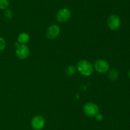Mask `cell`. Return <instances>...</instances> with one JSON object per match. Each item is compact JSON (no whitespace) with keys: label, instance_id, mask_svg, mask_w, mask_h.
Here are the masks:
<instances>
[{"label":"cell","instance_id":"6da1fadb","mask_svg":"<svg viewBox=\"0 0 130 130\" xmlns=\"http://www.w3.org/2000/svg\"><path fill=\"white\" fill-rule=\"evenodd\" d=\"M77 69L79 72L84 76H90L93 72V65L86 60L79 61L77 64Z\"/></svg>","mask_w":130,"mask_h":130},{"label":"cell","instance_id":"7a4b0ae2","mask_svg":"<svg viewBox=\"0 0 130 130\" xmlns=\"http://www.w3.org/2000/svg\"><path fill=\"white\" fill-rule=\"evenodd\" d=\"M17 47L16 54L20 59H25L29 55V48L27 46L19 43H15Z\"/></svg>","mask_w":130,"mask_h":130},{"label":"cell","instance_id":"3957f363","mask_svg":"<svg viewBox=\"0 0 130 130\" xmlns=\"http://www.w3.org/2000/svg\"><path fill=\"white\" fill-rule=\"evenodd\" d=\"M83 110L88 117H94L99 113V108L93 103H87L84 105Z\"/></svg>","mask_w":130,"mask_h":130},{"label":"cell","instance_id":"277c9868","mask_svg":"<svg viewBox=\"0 0 130 130\" xmlns=\"http://www.w3.org/2000/svg\"><path fill=\"white\" fill-rule=\"evenodd\" d=\"M107 25L112 31H116L121 26V19L116 14L110 15L107 20Z\"/></svg>","mask_w":130,"mask_h":130},{"label":"cell","instance_id":"5b68a950","mask_svg":"<svg viewBox=\"0 0 130 130\" xmlns=\"http://www.w3.org/2000/svg\"><path fill=\"white\" fill-rule=\"evenodd\" d=\"M71 16V12L70 10L67 8H64L58 11L56 15V19L58 22H65L70 19Z\"/></svg>","mask_w":130,"mask_h":130},{"label":"cell","instance_id":"8992f818","mask_svg":"<svg viewBox=\"0 0 130 130\" xmlns=\"http://www.w3.org/2000/svg\"><path fill=\"white\" fill-rule=\"evenodd\" d=\"M95 70L100 73H105L109 69V63L104 59H97L95 62Z\"/></svg>","mask_w":130,"mask_h":130},{"label":"cell","instance_id":"52a82bcc","mask_svg":"<svg viewBox=\"0 0 130 130\" xmlns=\"http://www.w3.org/2000/svg\"><path fill=\"white\" fill-rule=\"evenodd\" d=\"M45 124V120L44 117L41 115L34 117L31 121L32 127L34 130H41L43 128Z\"/></svg>","mask_w":130,"mask_h":130},{"label":"cell","instance_id":"ba28073f","mask_svg":"<svg viewBox=\"0 0 130 130\" xmlns=\"http://www.w3.org/2000/svg\"><path fill=\"white\" fill-rule=\"evenodd\" d=\"M60 29L57 25H52L48 28L46 31V36L48 39L53 40L57 38L60 34Z\"/></svg>","mask_w":130,"mask_h":130},{"label":"cell","instance_id":"9c48e42d","mask_svg":"<svg viewBox=\"0 0 130 130\" xmlns=\"http://www.w3.org/2000/svg\"><path fill=\"white\" fill-rule=\"evenodd\" d=\"M30 40V36L26 33H22L18 36V41L21 44H25L27 43Z\"/></svg>","mask_w":130,"mask_h":130},{"label":"cell","instance_id":"30bf717a","mask_svg":"<svg viewBox=\"0 0 130 130\" xmlns=\"http://www.w3.org/2000/svg\"><path fill=\"white\" fill-rule=\"evenodd\" d=\"M109 78L112 81H114L118 78V72L115 69H111L109 72Z\"/></svg>","mask_w":130,"mask_h":130},{"label":"cell","instance_id":"8fae6325","mask_svg":"<svg viewBox=\"0 0 130 130\" xmlns=\"http://www.w3.org/2000/svg\"><path fill=\"white\" fill-rule=\"evenodd\" d=\"M10 5L9 0H0V10L6 9Z\"/></svg>","mask_w":130,"mask_h":130},{"label":"cell","instance_id":"7c38bea8","mask_svg":"<svg viewBox=\"0 0 130 130\" xmlns=\"http://www.w3.org/2000/svg\"><path fill=\"white\" fill-rule=\"evenodd\" d=\"M67 74L69 76H72L75 72V68L74 66H70L67 69Z\"/></svg>","mask_w":130,"mask_h":130},{"label":"cell","instance_id":"4fadbf2b","mask_svg":"<svg viewBox=\"0 0 130 130\" xmlns=\"http://www.w3.org/2000/svg\"><path fill=\"white\" fill-rule=\"evenodd\" d=\"M6 43L4 38L0 37V51H3L5 48Z\"/></svg>","mask_w":130,"mask_h":130},{"label":"cell","instance_id":"5bb4252c","mask_svg":"<svg viewBox=\"0 0 130 130\" xmlns=\"http://www.w3.org/2000/svg\"><path fill=\"white\" fill-rule=\"evenodd\" d=\"M5 15H6V17L8 19H11L13 17V13L12 11H11V10H9V9L6 10V11H5Z\"/></svg>","mask_w":130,"mask_h":130},{"label":"cell","instance_id":"9a60e30c","mask_svg":"<svg viewBox=\"0 0 130 130\" xmlns=\"http://www.w3.org/2000/svg\"><path fill=\"white\" fill-rule=\"evenodd\" d=\"M95 117H96V119L99 121H102V120L103 119V115L102 114H99V113H98V114L95 116Z\"/></svg>","mask_w":130,"mask_h":130},{"label":"cell","instance_id":"2e32d148","mask_svg":"<svg viewBox=\"0 0 130 130\" xmlns=\"http://www.w3.org/2000/svg\"><path fill=\"white\" fill-rule=\"evenodd\" d=\"M128 77H129L130 79V70H129V71H128Z\"/></svg>","mask_w":130,"mask_h":130}]
</instances>
